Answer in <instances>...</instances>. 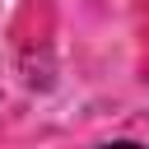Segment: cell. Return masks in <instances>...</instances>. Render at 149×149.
<instances>
[{
    "label": "cell",
    "instance_id": "1",
    "mask_svg": "<svg viewBox=\"0 0 149 149\" xmlns=\"http://www.w3.org/2000/svg\"><path fill=\"white\" fill-rule=\"evenodd\" d=\"M98 149H149V144H140V140H112V144H98Z\"/></svg>",
    "mask_w": 149,
    "mask_h": 149
}]
</instances>
